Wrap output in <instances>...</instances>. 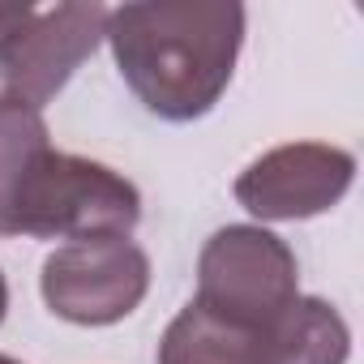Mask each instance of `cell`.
<instances>
[{
  "label": "cell",
  "instance_id": "7a4b0ae2",
  "mask_svg": "<svg viewBox=\"0 0 364 364\" xmlns=\"http://www.w3.org/2000/svg\"><path fill=\"white\" fill-rule=\"evenodd\" d=\"M347 321L317 296H300L274 330L215 317L189 300L163 330L159 364H347Z\"/></svg>",
  "mask_w": 364,
  "mask_h": 364
},
{
  "label": "cell",
  "instance_id": "ba28073f",
  "mask_svg": "<svg viewBox=\"0 0 364 364\" xmlns=\"http://www.w3.org/2000/svg\"><path fill=\"white\" fill-rule=\"evenodd\" d=\"M5 309H9V287H5V274H0V321H5Z\"/></svg>",
  "mask_w": 364,
  "mask_h": 364
},
{
  "label": "cell",
  "instance_id": "52a82bcc",
  "mask_svg": "<svg viewBox=\"0 0 364 364\" xmlns=\"http://www.w3.org/2000/svg\"><path fill=\"white\" fill-rule=\"evenodd\" d=\"M52 150L43 112L0 95V236H18V215L39 159Z\"/></svg>",
  "mask_w": 364,
  "mask_h": 364
},
{
  "label": "cell",
  "instance_id": "277c9868",
  "mask_svg": "<svg viewBox=\"0 0 364 364\" xmlns=\"http://www.w3.org/2000/svg\"><path fill=\"white\" fill-rule=\"evenodd\" d=\"M107 35L103 5H0V86L43 112Z\"/></svg>",
  "mask_w": 364,
  "mask_h": 364
},
{
  "label": "cell",
  "instance_id": "8992f818",
  "mask_svg": "<svg viewBox=\"0 0 364 364\" xmlns=\"http://www.w3.org/2000/svg\"><path fill=\"white\" fill-rule=\"evenodd\" d=\"M355 180V159L326 141H287L253 159L236 180V202L270 223L313 219L343 202Z\"/></svg>",
  "mask_w": 364,
  "mask_h": 364
},
{
  "label": "cell",
  "instance_id": "6da1fadb",
  "mask_svg": "<svg viewBox=\"0 0 364 364\" xmlns=\"http://www.w3.org/2000/svg\"><path fill=\"white\" fill-rule=\"evenodd\" d=\"M120 77L163 120L206 116L232 82L245 9L206 0H159V5L107 9V35Z\"/></svg>",
  "mask_w": 364,
  "mask_h": 364
},
{
  "label": "cell",
  "instance_id": "9c48e42d",
  "mask_svg": "<svg viewBox=\"0 0 364 364\" xmlns=\"http://www.w3.org/2000/svg\"><path fill=\"white\" fill-rule=\"evenodd\" d=\"M0 364H18V360H9V355H0Z\"/></svg>",
  "mask_w": 364,
  "mask_h": 364
},
{
  "label": "cell",
  "instance_id": "3957f363",
  "mask_svg": "<svg viewBox=\"0 0 364 364\" xmlns=\"http://www.w3.org/2000/svg\"><path fill=\"white\" fill-rule=\"evenodd\" d=\"M300 300V270L291 249L262 228H223L198 257V296L215 317L274 330Z\"/></svg>",
  "mask_w": 364,
  "mask_h": 364
},
{
  "label": "cell",
  "instance_id": "5b68a950",
  "mask_svg": "<svg viewBox=\"0 0 364 364\" xmlns=\"http://www.w3.org/2000/svg\"><path fill=\"white\" fill-rule=\"evenodd\" d=\"M150 287V257L129 236H82L43 262V300L73 326L124 321Z\"/></svg>",
  "mask_w": 364,
  "mask_h": 364
}]
</instances>
